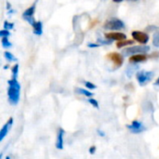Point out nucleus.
<instances>
[{
    "label": "nucleus",
    "instance_id": "nucleus-33",
    "mask_svg": "<svg viewBox=\"0 0 159 159\" xmlns=\"http://www.w3.org/2000/svg\"><path fill=\"white\" fill-rule=\"evenodd\" d=\"M129 1H138V0H129Z\"/></svg>",
    "mask_w": 159,
    "mask_h": 159
},
{
    "label": "nucleus",
    "instance_id": "nucleus-29",
    "mask_svg": "<svg viewBox=\"0 0 159 159\" xmlns=\"http://www.w3.org/2000/svg\"><path fill=\"white\" fill-rule=\"evenodd\" d=\"M15 12V10H13V9H9L8 10V14H12V13H14Z\"/></svg>",
    "mask_w": 159,
    "mask_h": 159
},
{
    "label": "nucleus",
    "instance_id": "nucleus-31",
    "mask_svg": "<svg viewBox=\"0 0 159 159\" xmlns=\"http://www.w3.org/2000/svg\"><path fill=\"white\" fill-rule=\"evenodd\" d=\"M155 85H157V86H159V77L157 78V82H156V84Z\"/></svg>",
    "mask_w": 159,
    "mask_h": 159
},
{
    "label": "nucleus",
    "instance_id": "nucleus-21",
    "mask_svg": "<svg viewBox=\"0 0 159 159\" xmlns=\"http://www.w3.org/2000/svg\"><path fill=\"white\" fill-rule=\"evenodd\" d=\"M9 35H10V33H9L8 30L4 29V30H1V31H0V37H1V38H2V37H8Z\"/></svg>",
    "mask_w": 159,
    "mask_h": 159
},
{
    "label": "nucleus",
    "instance_id": "nucleus-8",
    "mask_svg": "<svg viewBox=\"0 0 159 159\" xmlns=\"http://www.w3.org/2000/svg\"><path fill=\"white\" fill-rule=\"evenodd\" d=\"M105 37L107 39H110L112 41L116 40V41H122L127 39V35L124 33H120V32H111V33H106L105 34Z\"/></svg>",
    "mask_w": 159,
    "mask_h": 159
},
{
    "label": "nucleus",
    "instance_id": "nucleus-20",
    "mask_svg": "<svg viewBox=\"0 0 159 159\" xmlns=\"http://www.w3.org/2000/svg\"><path fill=\"white\" fill-rule=\"evenodd\" d=\"M14 28V23H12V22H8V21H4V29H6V30H12Z\"/></svg>",
    "mask_w": 159,
    "mask_h": 159
},
{
    "label": "nucleus",
    "instance_id": "nucleus-12",
    "mask_svg": "<svg viewBox=\"0 0 159 159\" xmlns=\"http://www.w3.org/2000/svg\"><path fill=\"white\" fill-rule=\"evenodd\" d=\"M147 60V56L145 54H136L132 55L129 58V61L132 63H139V62H143Z\"/></svg>",
    "mask_w": 159,
    "mask_h": 159
},
{
    "label": "nucleus",
    "instance_id": "nucleus-10",
    "mask_svg": "<svg viewBox=\"0 0 159 159\" xmlns=\"http://www.w3.org/2000/svg\"><path fill=\"white\" fill-rule=\"evenodd\" d=\"M12 124H13V118L10 117V118L8 119V121L3 126L2 129L0 130V141H1V142H2V141L4 140V138L7 135V133H8L10 128L12 127Z\"/></svg>",
    "mask_w": 159,
    "mask_h": 159
},
{
    "label": "nucleus",
    "instance_id": "nucleus-9",
    "mask_svg": "<svg viewBox=\"0 0 159 159\" xmlns=\"http://www.w3.org/2000/svg\"><path fill=\"white\" fill-rule=\"evenodd\" d=\"M108 58L114 62L116 67H120L124 62V57L116 52H112L108 55Z\"/></svg>",
    "mask_w": 159,
    "mask_h": 159
},
{
    "label": "nucleus",
    "instance_id": "nucleus-7",
    "mask_svg": "<svg viewBox=\"0 0 159 159\" xmlns=\"http://www.w3.org/2000/svg\"><path fill=\"white\" fill-rule=\"evenodd\" d=\"M128 129L132 133H141V132H143L145 129L143 124L142 122H140V121H137V120L133 121L130 125H129Z\"/></svg>",
    "mask_w": 159,
    "mask_h": 159
},
{
    "label": "nucleus",
    "instance_id": "nucleus-4",
    "mask_svg": "<svg viewBox=\"0 0 159 159\" xmlns=\"http://www.w3.org/2000/svg\"><path fill=\"white\" fill-rule=\"evenodd\" d=\"M154 77L153 72H147L144 70L139 71L136 74V78L140 84V86H145L148 82H150Z\"/></svg>",
    "mask_w": 159,
    "mask_h": 159
},
{
    "label": "nucleus",
    "instance_id": "nucleus-13",
    "mask_svg": "<svg viewBox=\"0 0 159 159\" xmlns=\"http://www.w3.org/2000/svg\"><path fill=\"white\" fill-rule=\"evenodd\" d=\"M33 28H34V34L41 35L43 34V23H42V21H40V20L35 21V23L33 25Z\"/></svg>",
    "mask_w": 159,
    "mask_h": 159
},
{
    "label": "nucleus",
    "instance_id": "nucleus-22",
    "mask_svg": "<svg viewBox=\"0 0 159 159\" xmlns=\"http://www.w3.org/2000/svg\"><path fill=\"white\" fill-rule=\"evenodd\" d=\"M89 102L93 107L99 108V103H98V102H97L96 100H94V99H92V98H89Z\"/></svg>",
    "mask_w": 159,
    "mask_h": 159
},
{
    "label": "nucleus",
    "instance_id": "nucleus-27",
    "mask_svg": "<svg viewBox=\"0 0 159 159\" xmlns=\"http://www.w3.org/2000/svg\"><path fill=\"white\" fill-rule=\"evenodd\" d=\"M7 9H8V10H9V9H11V6H10V3H8V2L7 3Z\"/></svg>",
    "mask_w": 159,
    "mask_h": 159
},
{
    "label": "nucleus",
    "instance_id": "nucleus-24",
    "mask_svg": "<svg viewBox=\"0 0 159 159\" xmlns=\"http://www.w3.org/2000/svg\"><path fill=\"white\" fill-rule=\"evenodd\" d=\"M99 42H100V45H109L111 44L113 41L108 39V40H102V39H99Z\"/></svg>",
    "mask_w": 159,
    "mask_h": 159
},
{
    "label": "nucleus",
    "instance_id": "nucleus-16",
    "mask_svg": "<svg viewBox=\"0 0 159 159\" xmlns=\"http://www.w3.org/2000/svg\"><path fill=\"white\" fill-rule=\"evenodd\" d=\"M1 44H2V47L4 48H9L12 47V44L8 40V37H2L1 38Z\"/></svg>",
    "mask_w": 159,
    "mask_h": 159
},
{
    "label": "nucleus",
    "instance_id": "nucleus-5",
    "mask_svg": "<svg viewBox=\"0 0 159 159\" xmlns=\"http://www.w3.org/2000/svg\"><path fill=\"white\" fill-rule=\"evenodd\" d=\"M35 7H36V2H34L31 7H29L23 13H22V18L25 20L28 23H30L32 26L35 23V20L34 18V14L35 12Z\"/></svg>",
    "mask_w": 159,
    "mask_h": 159
},
{
    "label": "nucleus",
    "instance_id": "nucleus-18",
    "mask_svg": "<svg viewBox=\"0 0 159 159\" xmlns=\"http://www.w3.org/2000/svg\"><path fill=\"white\" fill-rule=\"evenodd\" d=\"M153 45H154L155 47H159V28L156 31V33L154 34Z\"/></svg>",
    "mask_w": 159,
    "mask_h": 159
},
{
    "label": "nucleus",
    "instance_id": "nucleus-1",
    "mask_svg": "<svg viewBox=\"0 0 159 159\" xmlns=\"http://www.w3.org/2000/svg\"><path fill=\"white\" fill-rule=\"evenodd\" d=\"M8 89H7V97L8 102L11 105L18 104L20 97V85L18 82L17 78H11L8 80Z\"/></svg>",
    "mask_w": 159,
    "mask_h": 159
},
{
    "label": "nucleus",
    "instance_id": "nucleus-14",
    "mask_svg": "<svg viewBox=\"0 0 159 159\" xmlns=\"http://www.w3.org/2000/svg\"><path fill=\"white\" fill-rule=\"evenodd\" d=\"M134 44V40H122V41H118L116 44V48H121L123 47L129 46V45H133Z\"/></svg>",
    "mask_w": 159,
    "mask_h": 159
},
{
    "label": "nucleus",
    "instance_id": "nucleus-6",
    "mask_svg": "<svg viewBox=\"0 0 159 159\" xmlns=\"http://www.w3.org/2000/svg\"><path fill=\"white\" fill-rule=\"evenodd\" d=\"M133 39L143 45H146L149 41V35L144 33V32H141V31H134L131 34Z\"/></svg>",
    "mask_w": 159,
    "mask_h": 159
},
{
    "label": "nucleus",
    "instance_id": "nucleus-19",
    "mask_svg": "<svg viewBox=\"0 0 159 159\" xmlns=\"http://www.w3.org/2000/svg\"><path fill=\"white\" fill-rule=\"evenodd\" d=\"M12 78H17L18 77V73H19V64H15L12 67Z\"/></svg>",
    "mask_w": 159,
    "mask_h": 159
},
{
    "label": "nucleus",
    "instance_id": "nucleus-3",
    "mask_svg": "<svg viewBox=\"0 0 159 159\" xmlns=\"http://www.w3.org/2000/svg\"><path fill=\"white\" fill-rule=\"evenodd\" d=\"M103 27L107 30H122L125 28V23L123 20L119 19L113 18L106 20L105 23L103 24Z\"/></svg>",
    "mask_w": 159,
    "mask_h": 159
},
{
    "label": "nucleus",
    "instance_id": "nucleus-28",
    "mask_svg": "<svg viewBox=\"0 0 159 159\" xmlns=\"http://www.w3.org/2000/svg\"><path fill=\"white\" fill-rule=\"evenodd\" d=\"M98 133H99V134H100L101 136H102V137H104V135H105V134H104V133H103V132H102V130H98Z\"/></svg>",
    "mask_w": 159,
    "mask_h": 159
},
{
    "label": "nucleus",
    "instance_id": "nucleus-11",
    "mask_svg": "<svg viewBox=\"0 0 159 159\" xmlns=\"http://www.w3.org/2000/svg\"><path fill=\"white\" fill-rule=\"evenodd\" d=\"M63 135H64V130L62 129H59L58 131V136H57V142H56V148L57 149H63Z\"/></svg>",
    "mask_w": 159,
    "mask_h": 159
},
{
    "label": "nucleus",
    "instance_id": "nucleus-15",
    "mask_svg": "<svg viewBox=\"0 0 159 159\" xmlns=\"http://www.w3.org/2000/svg\"><path fill=\"white\" fill-rule=\"evenodd\" d=\"M75 90H76V92H77L78 94L84 95V96H86V97H89V98H90V97H92V96H93V93H91V92H90L89 90H88V89H84L77 88Z\"/></svg>",
    "mask_w": 159,
    "mask_h": 159
},
{
    "label": "nucleus",
    "instance_id": "nucleus-26",
    "mask_svg": "<svg viewBox=\"0 0 159 159\" xmlns=\"http://www.w3.org/2000/svg\"><path fill=\"white\" fill-rule=\"evenodd\" d=\"M89 153L91 154V155H94L95 154V151H96V147L95 146H91L90 148H89Z\"/></svg>",
    "mask_w": 159,
    "mask_h": 159
},
{
    "label": "nucleus",
    "instance_id": "nucleus-2",
    "mask_svg": "<svg viewBox=\"0 0 159 159\" xmlns=\"http://www.w3.org/2000/svg\"><path fill=\"white\" fill-rule=\"evenodd\" d=\"M150 50V47L146 45H141V46H132L129 48H127L123 52L125 56H132L136 54H145Z\"/></svg>",
    "mask_w": 159,
    "mask_h": 159
},
{
    "label": "nucleus",
    "instance_id": "nucleus-30",
    "mask_svg": "<svg viewBox=\"0 0 159 159\" xmlns=\"http://www.w3.org/2000/svg\"><path fill=\"white\" fill-rule=\"evenodd\" d=\"M115 3H121V2H123V0H113Z\"/></svg>",
    "mask_w": 159,
    "mask_h": 159
},
{
    "label": "nucleus",
    "instance_id": "nucleus-32",
    "mask_svg": "<svg viewBox=\"0 0 159 159\" xmlns=\"http://www.w3.org/2000/svg\"><path fill=\"white\" fill-rule=\"evenodd\" d=\"M6 159H10V157H6Z\"/></svg>",
    "mask_w": 159,
    "mask_h": 159
},
{
    "label": "nucleus",
    "instance_id": "nucleus-25",
    "mask_svg": "<svg viewBox=\"0 0 159 159\" xmlns=\"http://www.w3.org/2000/svg\"><path fill=\"white\" fill-rule=\"evenodd\" d=\"M88 46H89V48H98V47H100L101 45H100V44H95V43H89Z\"/></svg>",
    "mask_w": 159,
    "mask_h": 159
},
{
    "label": "nucleus",
    "instance_id": "nucleus-17",
    "mask_svg": "<svg viewBox=\"0 0 159 159\" xmlns=\"http://www.w3.org/2000/svg\"><path fill=\"white\" fill-rule=\"evenodd\" d=\"M4 57H5L6 60L8 61H17V58H16L11 52H9V51L4 52Z\"/></svg>",
    "mask_w": 159,
    "mask_h": 159
},
{
    "label": "nucleus",
    "instance_id": "nucleus-23",
    "mask_svg": "<svg viewBox=\"0 0 159 159\" xmlns=\"http://www.w3.org/2000/svg\"><path fill=\"white\" fill-rule=\"evenodd\" d=\"M85 86H86V88L89 89H96V86H95L93 83L89 82V81H86V82H85Z\"/></svg>",
    "mask_w": 159,
    "mask_h": 159
}]
</instances>
